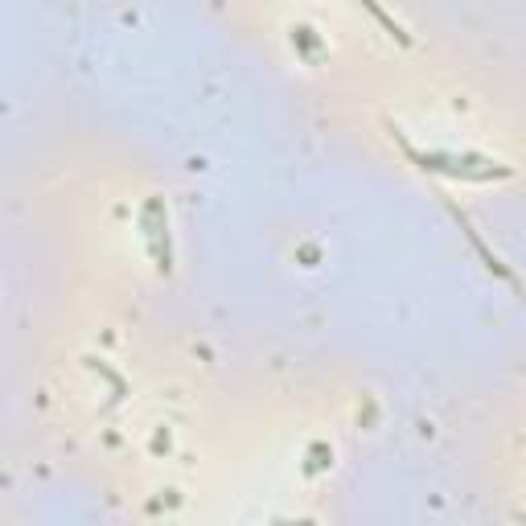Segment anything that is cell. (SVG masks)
<instances>
[{"mask_svg": "<svg viewBox=\"0 0 526 526\" xmlns=\"http://www.w3.org/2000/svg\"><path fill=\"white\" fill-rule=\"evenodd\" d=\"M395 140H403L399 136V128H395ZM403 148H407V157L416 161L424 173H448V177H465V181H490V177H510V169L506 165H494V161H485V157H453V153H420V148H411L407 140H403Z\"/></svg>", "mask_w": 526, "mask_h": 526, "instance_id": "6da1fadb", "label": "cell"}, {"mask_svg": "<svg viewBox=\"0 0 526 526\" xmlns=\"http://www.w3.org/2000/svg\"><path fill=\"white\" fill-rule=\"evenodd\" d=\"M453 214H457V222H461V231H465V235H469V243H473V247H477V255H481V259H485V268H490V272H498V276H506V280H510V284H514V288H518V280H514V276H510V272H506V268H502V263H498V255H494V251H490V247H485V243H481V235H477V231H473V227H469V218H465V214H461V210H457V206H453Z\"/></svg>", "mask_w": 526, "mask_h": 526, "instance_id": "7a4b0ae2", "label": "cell"}, {"mask_svg": "<svg viewBox=\"0 0 526 526\" xmlns=\"http://www.w3.org/2000/svg\"><path fill=\"white\" fill-rule=\"evenodd\" d=\"M358 5H362V9H366V13L374 17V21H379V25H383V29H387V33L395 37V42H403V46L411 42V37L403 33V25H399V21H395V17H391V13H387V9L379 5V0H358Z\"/></svg>", "mask_w": 526, "mask_h": 526, "instance_id": "3957f363", "label": "cell"}]
</instances>
